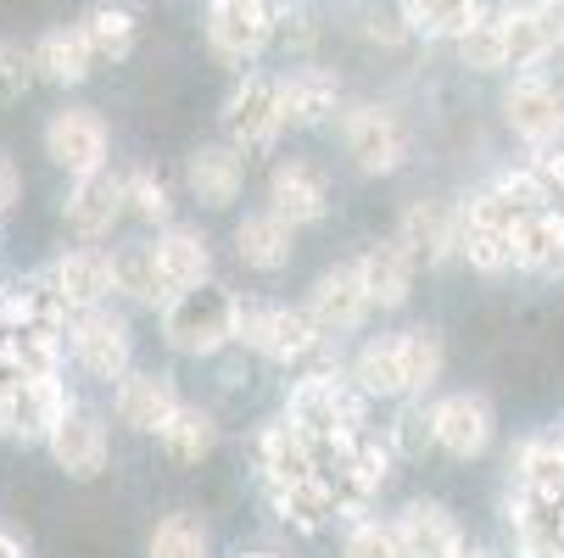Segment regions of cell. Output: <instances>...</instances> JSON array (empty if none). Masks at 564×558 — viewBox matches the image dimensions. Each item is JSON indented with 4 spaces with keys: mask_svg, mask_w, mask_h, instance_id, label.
<instances>
[{
    "mask_svg": "<svg viewBox=\"0 0 564 558\" xmlns=\"http://www.w3.org/2000/svg\"><path fill=\"white\" fill-rule=\"evenodd\" d=\"M509 258L525 274H564V212L558 207L520 212V223L509 234Z\"/></svg>",
    "mask_w": 564,
    "mask_h": 558,
    "instance_id": "obj_23",
    "label": "cell"
},
{
    "mask_svg": "<svg viewBox=\"0 0 564 558\" xmlns=\"http://www.w3.org/2000/svg\"><path fill=\"white\" fill-rule=\"evenodd\" d=\"M67 385L62 374H12V436L23 441H45L56 430V419L67 414Z\"/></svg>",
    "mask_w": 564,
    "mask_h": 558,
    "instance_id": "obj_22",
    "label": "cell"
},
{
    "mask_svg": "<svg viewBox=\"0 0 564 558\" xmlns=\"http://www.w3.org/2000/svg\"><path fill=\"white\" fill-rule=\"evenodd\" d=\"M78 34H85L90 56L96 62H123L140 40V23L129 7H112V0H101V7H90L85 18H78Z\"/></svg>",
    "mask_w": 564,
    "mask_h": 558,
    "instance_id": "obj_33",
    "label": "cell"
},
{
    "mask_svg": "<svg viewBox=\"0 0 564 558\" xmlns=\"http://www.w3.org/2000/svg\"><path fill=\"white\" fill-rule=\"evenodd\" d=\"M62 218H67V229L78 234V241H101V234H112V223L123 218V174H112V168L78 174L67 185Z\"/></svg>",
    "mask_w": 564,
    "mask_h": 558,
    "instance_id": "obj_15",
    "label": "cell"
},
{
    "mask_svg": "<svg viewBox=\"0 0 564 558\" xmlns=\"http://www.w3.org/2000/svg\"><path fill=\"white\" fill-rule=\"evenodd\" d=\"M397 352H402V380H409V396H425L442 380L447 352H442V336L436 330H425V325L397 330Z\"/></svg>",
    "mask_w": 564,
    "mask_h": 558,
    "instance_id": "obj_37",
    "label": "cell"
},
{
    "mask_svg": "<svg viewBox=\"0 0 564 558\" xmlns=\"http://www.w3.org/2000/svg\"><path fill=\"white\" fill-rule=\"evenodd\" d=\"M235 330H240V296L213 280L163 302V341L185 358H218L224 347H235Z\"/></svg>",
    "mask_w": 564,
    "mask_h": 558,
    "instance_id": "obj_2",
    "label": "cell"
},
{
    "mask_svg": "<svg viewBox=\"0 0 564 558\" xmlns=\"http://www.w3.org/2000/svg\"><path fill=\"white\" fill-rule=\"evenodd\" d=\"M235 252H240V263L258 269V274H280L296 258V229L285 218H274L269 207H258V212H247L235 223Z\"/></svg>",
    "mask_w": 564,
    "mask_h": 558,
    "instance_id": "obj_26",
    "label": "cell"
},
{
    "mask_svg": "<svg viewBox=\"0 0 564 558\" xmlns=\"http://www.w3.org/2000/svg\"><path fill=\"white\" fill-rule=\"evenodd\" d=\"M341 145L358 163V174H369V179H386L409 163V129L380 101H358L341 112Z\"/></svg>",
    "mask_w": 564,
    "mask_h": 558,
    "instance_id": "obj_6",
    "label": "cell"
},
{
    "mask_svg": "<svg viewBox=\"0 0 564 558\" xmlns=\"http://www.w3.org/2000/svg\"><path fill=\"white\" fill-rule=\"evenodd\" d=\"M364 408H369V396H364L347 374L313 369V374H302V380L291 385L280 419H291L318 452H336L341 441L364 436Z\"/></svg>",
    "mask_w": 564,
    "mask_h": 558,
    "instance_id": "obj_1",
    "label": "cell"
},
{
    "mask_svg": "<svg viewBox=\"0 0 564 558\" xmlns=\"http://www.w3.org/2000/svg\"><path fill=\"white\" fill-rule=\"evenodd\" d=\"M498 12H564V0H503Z\"/></svg>",
    "mask_w": 564,
    "mask_h": 558,
    "instance_id": "obj_45",
    "label": "cell"
},
{
    "mask_svg": "<svg viewBox=\"0 0 564 558\" xmlns=\"http://www.w3.org/2000/svg\"><path fill=\"white\" fill-rule=\"evenodd\" d=\"M180 385L174 374H156V369H129L112 385V414L134 430V436H163V425L180 414Z\"/></svg>",
    "mask_w": 564,
    "mask_h": 558,
    "instance_id": "obj_12",
    "label": "cell"
},
{
    "mask_svg": "<svg viewBox=\"0 0 564 558\" xmlns=\"http://www.w3.org/2000/svg\"><path fill=\"white\" fill-rule=\"evenodd\" d=\"M185 185H191V196L202 207L224 212V207H235L240 185H247V156H240L235 145H224V140L218 145H196L185 156Z\"/></svg>",
    "mask_w": 564,
    "mask_h": 558,
    "instance_id": "obj_21",
    "label": "cell"
},
{
    "mask_svg": "<svg viewBox=\"0 0 564 558\" xmlns=\"http://www.w3.org/2000/svg\"><path fill=\"white\" fill-rule=\"evenodd\" d=\"M240 347H252L263 363L274 369H291V363H307L325 336L307 318V307H285V302H240V330H235Z\"/></svg>",
    "mask_w": 564,
    "mask_h": 558,
    "instance_id": "obj_3",
    "label": "cell"
},
{
    "mask_svg": "<svg viewBox=\"0 0 564 558\" xmlns=\"http://www.w3.org/2000/svg\"><path fill=\"white\" fill-rule=\"evenodd\" d=\"M402 18L425 40H458L487 18V0H397Z\"/></svg>",
    "mask_w": 564,
    "mask_h": 558,
    "instance_id": "obj_32",
    "label": "cell"
},
{
    "mask_svg": "<svg viewBox=\"0 0 564 558\" xmlns=\"http://www.w3.org/2000/svg\"><path fill=\"white\" fill-rule=\"evenodd\" d=\"M531 168H536V179L547 185V196H553V207L564 212V151H558V145H547V151H536V156H531Z\"/></svg>",
    "mask_w": 564,
    "mask_h": 558,
    "instance_id": "obj_43",
    "label": "cell"
},
{
    "mask_svg": "<svg viewBox=\"0 0 564 558\" xmlns=\"http://www.w3.org/2000/svg\"><path fill=\"white\" fill-rule=\"evenodd\" d=\"M425 430H431V447H442V452L458 458V463H475V458H487V452H492L498 414H492L487 396L453 391V396H436V403H431Z\"/></svg>",
    "mask_w": 564,
    "mask_h": 558,
    "instance_id": "obj_8",
    "label": "cell"
},
{
    "mask_svg": "<svg viewBox=\"0 0 564 558\" xmlns=\"http://www.w3.org/2000/svg\"><path fill=\"white\" fill-rule=\"evenodd\" d=\"M62 347L73 352V363L85 369L90 380H107V385H118V380L134 369V330H129V318L112 313V307L73 313Z\"/></svg>",
    "mask_w": 564,
    "mask_h": 558,
    "instance_id": "obj_4",
    "label": "cell"
},
{
    "mask_svg": "<svg viewBox=\"0 0 564 558\" xmlns=\"http://www.w3.org/2000/svg\"><path fill=\"white\" fill-rule=\"evenodd\" d=\"M45 447H51V458L73 474V481H96V474L107 469V452H112L101 414L85 408V403H67V414L56 419V430L45 436Z\"/></svg>",
    "mask_w": 564,
    "mask_h": 558,
    "instance_id": "obj_13",
    "label": "cell"
},
{
    "mask_svg": "<svg viewBox=\"0 0 564 558\" xmlns=\"http://www.w3.org/2000/svg\"><path fill=\"white\" fill-rule=\"evenodd\" d=\"M51 291L67 302V313H85V307H107L112 296V258L101 247H73L45 269Z\"/></svg>",
    "mask_w": 564,
    "mask_h": 558,
    "instance_id": "obj_19",
    "label": "cell"
},
{
    "mask_svg": "<svg viewBox=\"0 0 564 558\" xmlns=\"http://www.w3.org/2000/svg\"><path fill=\"white\" fill-rule=\"evenodd\" d=\"M0 436H12V380L0 374Z\"/></svg>",
    "mask_w": 564,
    "mask_h": 558,
    "instance_id": "obj_46",
    "label": "cell"
},
{
    "mask_svg": "<svg viewBox=\"0 0 564 558\" xmlns=\"http://www.w3.org/2000/svg\"><path fill=\"white\" fill-rule=\"evenodd\" d=\"M156 441H163V452L174 458V463H202L213 447H218V419L207 414V408H196V403H180V414L163 425V436H156Z\"/></svg>",
    "mask_w": 564,
    "mask_h": 558,
    "instance_id": "obj_35",
    "label": "cell"
},
{
    "mask_svg": "<svg viewBox=\"0 0 564 558\" xmlns=\"http://www.w3.org/2000/svg\"><path fill=\"white\" fill-rule=\"evenodd\" d=\"M269 212L285 218L291 229L325 223V212H330V185H325V174H318L313 163H296V156L274 163V174H269Z\"/></svg>",
    "mask_w": 564,
    "mask_h": 558,
    "instance_id": "obj_16",
    "label": "cell"
},
{
    "mask_svg": "<svg viewBox=\"0 0 564 558\" xmlns=\"http://www.w3.org/2000/svg\"><path fill=\"white\" fill-rule=\"evenodd\" d=\"M347 380L364 391V396H380V403H397L409 396V380H402V352H397V336H369L347 369Z\"/></svg>",
    "mask_w": 564,
    "mask_h": 558,
    "instance_id": "obj_30",
    "label": "cell"
},
{
    "mask_svg": "<svg viewBox=\"0 0 564 558\" xmlns=\"http://www.w3.org/2000/svg\"><path fill=\"white\" fill-rule=\"evenodd\" d=\"M145 558H213V536L202 514H163L145 541Z\"/></svg>",
    "mask_w": 564,
    "mask_h": 558,
    "instance_id": "obj_36",
    "label": "cell"
},
{
    "mask_svg": "<svg viewBox=\"0 0 564 558\" xmlns=\"http://www.w3.org/2000/svg\"><path fill=\"white\" fill-rule=\"evenodd\" d=\"M364 40L397 51V45H409V40H414V29H409V18H402L397 0H369V7H364Z\"/></svg>",
    "mask_w": 564,
    "mask_h": 558,
    "instance_id": "obj_41",
    "label": "cell"
},
{
    "mask_svg": "<svg viewBox=\"0 0 564 558\" xmlns=\"http://www.w3.org/2000/svg\"><path fill=\"white\" fill-rule=\"evenodd\" d=\"M503 118H509V129H514L531 151H547V145H558V134H564V90L547 85L542 73H520L514 85L503 90Z\"/></svg>",
    "mask_w": 564,
    "mask_h": 558,
    "instance_id": "obj_10",
    "label": "cell"
},
{
    "mask_svg": "<svg viewBox=\"0 0 564 558\" xmlns=\"http://www.w3.org/2000/svg\"><path fill=\"white\" fill-rule=\"evenodd\" d=\"M123 212H129V218H140V223H163V229H169V218H174L169 185L156 179L151 168H134V174H123Z\"/></svg>",
    "mask_w": 564,
    "mask_h": 558,
    "instance_id": "obj_38",
    "label": "cell"
},
{
    "mask_svg": "<svg viewBox=\"0 0 564 558\" xmlns=\"http://www.w3.org/2000/svg\"><path fill=\"white\" fill-rule=\"evenodd\" d=\"M397 247H409L414 263H447L458 258V207L453 201H436V196H420L402 207L397 218Z\"/></svg>",
    "mask_w": 564,
    "mask_h": 558,
    "instance_id": "obj_14",
    "label": "cell"
},
{
    "mask_svg": "<svg viewBox=\"0 0 564 558\" xmlns=\"http://www.w3.org/2000/svg\"><path fill=\"white\" fill-rule=\"evenodd\" d=\"M269 503L280 508V519L291 525V530H302V536H318L330 519H336V508H341V492L330 486V474H307V481H291V486H274L269 492Z\"/></svg>",
    "mask_w": 564,
    "mask_h": 558,
    "instance_id": "obj_28",
    "label": "cell"
},
{
    "mask_svg": "<svg viewBox=\"0 0 564 558\" xmlns=\"http://www.w3.org/2000/svg\"><path fill=\"white\" fill-rule=\"evenodd\" d=\"M280 134H285V123H280L274 78L269 73L235 78V90L224 96V145H235L240 156H269Z\"/></svg>",
    "mask_w": 564,
    "mask_h": 558,
    "instance_id": "obj_5",
    "label": "cell"
},
{
    "mask_svg": "<svg viewBox=\"0 0 564 558\" xmlns=\"http://www.w3.org/2000/svg\"><path fill=\"white\" fill-rule=\"evenodd\" d=\"M280 29L274 0H207V45L229 67H252Z\"/></svg>",
    "mask_w": 564,
    "mask_h": 558,
    "instance_id": "obj_7",
    "label": "cell"
},
{
    "mask_svg": "<svg viewBox=\"0 0 564 558\" xmlns=\"http://www.w3.org/2000/svg\"><path fill=\"white\" fill-rule=\"evenodd\" d=\"M553 23H558V12H498V29H503V67L531 73L542 56H553Z\"/></svg>",
    "mask_w": 564,
    "mask_h": 558,
    "instance_id": "obj_31",
    "label": "cell"
},
{
    "mask_svg": "<svg viewBox=\"0 0 564 558\" xmlns=\"http://www.w3.org/2000/svg\"><path fill=\"white\" fill-rule=\"evenodd\" d=\"M553 51H564V12H558V23H553Z\"/></svg>",
    "mask_w": 564,
    "mask_h": 558,
    "instance_id": "obj_49",
    "label": "cell"
},
{
    "mask_svg": "<svg viewBox=\"0 0 564 558\" xmlns=\"http://www.w3.org/2000/svg\"><path fill=\"white\" fill-rule=\"evenodd\" d=\"M240 558H280V552H240Z\"/></svg>",
    "mask_w": 564,
    "mask_h": 558,
    "instance_id": "obj_50",
    "label": "cell"
},
{
    "mask_svg": "<svg viewBox=\"0 0 564 558\" xmlns=\"http://www.w3.org/2000/svg\"><path fill=\"white\" fill-rule=\"evenodd\" d=\"M391 525H397L402 552H409V558H453L458 541H464L458 519H453L447 503H436V497H414Z\"/></svg>",
    "mask_w": 564,
    "mask_h": 558,
    "instance_id": "obj_24",
    "label": "cell"
},
{
    "mask_svg": "<svg viewBox=\"0 0 564 558\" xmlns=\"http://www.w3.org/2000/svg\"><path fill=\"white\" fill-rule=\"evenodd\" d=\"M453 45H458V62H464L469 73H503V29H498V12L480 18V23H475L469 34H458Z\"/></svg>",
    "mask_w": 564,
    "mask_h": 558,
    "instance_id": "obj_40",
    "label": "cell"
},
{
    "mask_svg": "<svg viewBox=\"0 0 564 558\" xmlns=\"http://www.w3.org/2000/svg\"><path fill=\"white\" fill-rule=\"evenodd\" d=\"M151 263H156V280H163V296H180V291H196L213 280V252H207V234L191 229V223H169L163 234L151 241Z\"/></svg>",
    "mask_w": 564,
    "mask_h": 558,
    "instance_id": "obj_17",
    "label": "cell"
},
{
    "mask_svg": "<svg viewBox=\"0 0 564 558\" xmlns=\"http://www.w3.org/2000/svg\"><path fill=\"white\" fill-rule=\"evenodd\" d=\"M325 452H318L291 419H269L258 430V469H263V486H291V481H307V474H325V463H318Z\"/></svg>",
    "mask_w": 564,
    "mask_h": 558,
    "instance_id": "obj_20",
    "label": "cell"
},
{
    "mask_svg": "<svg viewBox=\"0 0 564 558\" xmlns=\"http://www.w3.org/2000/svg\"><path fill=\"white\" fill-rule=\"evenodd\" d=\"M112 258V296L134 302V307H156V302H169L163 296V280H156V263H151V241H129Z\"/></svg>",
    "mask_w": 564,
    "mask_h": 558,
    "instance_id": "obj_34",
    "label": "cell"
},
{
    "mask_svg": "<svg viewBox=\"0 0 564 558\" xmlns=\"http://www.w3.org/2000/svg\"><path fill=\"white\" fill-rule=\"evenodd\" d=\"M274 96H280V123L285 129H318L325 118H336V101H341V85L330 67H291L285 78H274Z\"/></svg>",
    "mask_w": 564,
    "mask_h": 558,
    "instance_id": "obj_18",
    "label": "cell"
},
{
    "mask_svg": "<svg viewBox=\"0 0 564 558\" xmlns=\"http://www.w3.org/2000/svg\"><path fill=\"white\" fill-rule=\"evenodd\" d=\"M18 201H23V174H18V163H12V156L0 151V218H7Z\"/></svg>",
    "mask_w": 564,
    "mask_h": 558,
    "instance_id": "obj_44",
    "label": "cell"
},
{
    "mask_svg": "<svg viewBox=\"0 0 564 558\" xmlns=\"http://www.w3.org/2000/svg\"><path fill=\"white\" fill-rule=\"evenodd\" d=\"M34 85V56L12 40H0V101H18Z\"/></svg>",
    "mask_w": 564,
    "mask_h": 558,
    "instance_id": "obj_42",
    "label": "cell"
},
{
    "mask_svg": "<svg viewBox=\"0 0 564 558\" xmlns=\"http://www.w3.org/2000/svg\"><path fill=\"white\" fill-rule=\"evenodd\" d=\"M414 274H420V263L409 258V247H397V241H380V247H369L358 258V280L369 291V307H386V313L414 296Z\"/></svg>",
    "mask_w": 564,
    "mask_h": 558,
    "instance_id": "obj_27",
    "label": "cell"
},
{
    "mask_svg": "<svg viewBox=\"0 0 564 558\" xmlns=\"http://www.w3.org/2000/svg\"><path fill=\"white\" fill-rule=\"evenodd\" d=\"M307 318L318 325V336H352V330H364V318L375 313L369 307V291H364V280H358V263H336V269H325L313 280V291H307Z\"/></svg>",
    "mask_w": 564,
    "mask_h": 558,
    "instance_id": "obj_11",
    "label": "cell"
},
{
    "mask_svg": "<svg viewBox=\"0 0 564 558\" xmlns=\"http://www.w3.org/2000/svg\"><path fill=\"white\" fill-rule=\"evenodd\" d=\"M453 558H498V552H492V547H480V541H469V536H464Z\"/></svg>",
    "mask_w": 564,
    "mask_h": 558,
    "instance_id": "obj_47",
    "label": "cell"
},
{
    "mask_svg": "<svg viewBox=\"0 0 564 558\" xmlns=\"http://www.w3.org/2000/svg\"><path fill=\"white\" fill-rule=\"evenodd\" d=\"M29 56H34V78H45V85H56V90H78V85L96 73V56H90L85 34H78V23L45 29V34L29 45Z\"/></svg>",
    "mask_w": 564,
    "mask_h": 558,
    "instance_id": "obj_25",
    "label": "cell"
},
{
    "mask_svg": "<svg viewBox=\"0 0 564 558\" xmlns=\"http://www.w3.org/2000/svg\"><path fill=\"white\" fill-rule=\"evenodd\" d=\"M514 486L547 508L564 503V436H531L514 458Z\"/></svg>",
    "mask_w": 564,
    "mask_h": 558,
    "instance_id": "obj_29",
    "label": "cell"
},
{
    "mask_svg": "<svg viewBox=\"0 0 564 558\" xmlns=\"http://www.w3.org/2000/svg\"><path fill=\"white\" fill-rule=\"evenodd\" d=\"M341 558H409L402 552V536L391 519H352L347 536H341Z\"/></svg>",
    "mask_w": 564,
    "mask_h": 558,
    "instance_id": "obj_39",
    "label": "cell"
},
{
    "mask_svg": "<svg viewBox=\"0 0 564 558\" xmlns=\"http://www.w3.org/2000/svg\"><path fill=\"white\" fill-rule=\"evenodd\" d=\"M107 151H112V134H107V118L96 107H62L51 112L45 123V156L62 168V174H96L107 168Z\"/></svg>",
    "mask_w": 564,
    "mask_h": 558,
    "instance_id": "obj_9",
    "label": "cell"
},
{
    "mask_svg": "<svg viewBox=\"0 0 564 558\" xmlns=\"http://www.w3.org/2000/svg\"><path fill=\"white\" fill-rule=\"evenodd\" d=\"M0 558H29V552H23V541H18L12 530H0Z\"/></svg>",
    "mask_w": 564,
    "mask_h": 558,
    "instance_id": "obj_48",
    "label": "cell"
}]
</instances>
